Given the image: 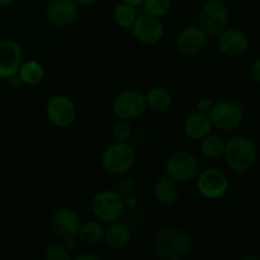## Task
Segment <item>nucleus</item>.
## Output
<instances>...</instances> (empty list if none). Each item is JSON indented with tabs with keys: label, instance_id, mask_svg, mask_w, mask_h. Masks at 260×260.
Returning a JSON list of instances; mask_svg holds the SVG:
<instances>
[{
	"label": "nucleus",
	"instance_id": "nucleus-1",
	"mask_svg": "<svg viewBox=\"0 0 260 260\" xmlns=\"http://www.w3.org/2000/svg\"><path fill=\"white\" fill-rule=\"evenodd\" d=\"M192 250L189 235L178 226H164L152 243V253L159 260H184Z\"/></svg>",
	"mask_w": 260,
	"mask_h": 260
},
{
	"label": "nucleus",
	"instance_id": "nucleus-2",
	"mask_svg": "<svg viewBox=\"0 0 260 260\" xmlns=\"http://www.w3.org/2000/svg\"><path fill=\"white\" fill-rule=\"evenodd\" d=\"M258 149L250 137L235 135L226 141L223 159L233 172L243 174L253 169L255 165Z\"/></svg>",
	"mask_w": 260,
	"mask_h": 260
},
{
	"label": "nucleus",
	"instance_id": "nucleus-3",
	"mask_svg": "<svg viewBox=\"0 0 260 260\" xmlns=\"http://www.w3.org/2000/svg\"><path fill=\"white\" fill-rule=\"evenodd\" d=\"M126 200L116 190H99L91 198V213L103 223H111L123 217L126 212Z\"/></svg>",
	"mask_w": 260,
	"mask_h": 260
},
{
	"label": "nucleus",
	"instance_id": "nucleus-4",
	"mask_svg": "<svg viewBox=\"0 0 260 260\" xmlns=\"http://www.w3.org/2000/svg\"><path fill=\"white\" fill-rule=\"evenodd\" d=\"M101 162L103 169L109 174H126L136 162V152L129 142L114 141L103 151Z\"/></svg>",
	"mask_w": 260,
	"mask_h": 260
},
{
	"label": "nucleus",
	"instance_id": "nucleus-5",
	"mask_svg": "<svg viewBox=\"0 0 260 260\" xmlns=\"http://www.w3.org/2000/svg\"><path fill=\"white\" fill-rule=\"evenodd\" d=\"M210 118L213 128L222 132L235 131L244 121V107L234 99H222L213 103L210 112Z\"/></svg>",
	"mask_w": 260,
	"mask_h": 260
},
{
	"label": "nucleus",
	"instance_id": "nucleus-6",
	"mask_svg": "<svg viewBox=\"0 0 260 260\" xmlns=\"http://www.w3.org/2000/svg\"><path fill=\"white\" fill-rule=\"evenodd\" d=\"M230 23V10L223 0H207L198 13V25L208 36H218Z\"/></svg>",
	"mask_w": 260,
	"mask_h": 260
},
{
	"label": "nucleus",
	"instance_id": "nucleus-7",
	"mask_svg": "<svg viewBox=\"0 0 260 260\" xmlns=\"http://www.w3.org/2000/svg\"><path fill=\"white\" fill-rule=\"evenodd\" d=\"M198 173L200 162L197 157L185 150L173 152L165 161V175L174 179L179 184L196 179Z\"/></svg>",
	"mask_w": 260,
	"mask_h": 260
},
{
	"label": "nucleus",
	"instance_id": "nucleus-8",
	"mask_svg": "<svg viewBox=\"0 0 260 260\" xmlns=\"http://www.w3.org/2000/svg\"><path fill=\"white\" fill-rule=\"evenodd\" d=\"M196 187L203 198L210 201L221 200L228 193L230 182L225 172L217 168H207L196 177Z\"/></svg>",
	"mask_w": 260,
	"mask_h": 260
},
{
	"label": "nucleus",
	"instance_id": "nucleus-9",
	"mask_svg": "<svg viewBox=\"0 0 260 260\" xmlns=\"http://www.w3.org/2000/svg\"><path fill=\"white\" fill-rule=\"evenodd\" d=\"M112 107L117 118L129 122L141 118L147 109L145 94L134 89L121 91L114 98Z\"/></svg>",
	"mask_w": 260,
	"mask_h": 260
},
{
	"label": "nucleus",
	"instance_id": "nucleus-10",
	"mask_svg": "<svg viewBox=\"0 0 260 260\" xmlns=\"http://www.w3.org/2000/svg\"><path fill=\"white\" fill-rule=\"evenodd\" d=\"M46 116L51 124L58 128H68L78 117V109L73 99L63 94H56L46 104Z\"/></svg>",
	"mask_w": 260,
	"mask_h": 260
},
{
	"label": "nucleus",
	"instance_id": "nucleus-11",
	"mask_svg": "<svg viewBox=\"0 0 260 260\" xmlns=\"http://www.w3.org/2000/svg\"><path fill=\"white\" fill-rule=\"evenodd\" d=\"M175 46L184 56H198L207 48L208 35L198 24L185 25L177 35Z\"/></svg>",
	"mask_w": 260,
	"mask_h": 260
},
{
	"label": "nucleus",
	"instance_id": "nucleus-12",
	"mask_svg": "<svg viewBox=\"0 0 260 260\" xmlns=\"http://www.w3.org/2000/svg\"><path fill=\"white\" fill-rule=\"evenodd\" d=\"M80 225V216L70 208H58L48 220V229L51 234L60 240L78 235Z\"/></svg>",
	"mask_w": 260,
	"mask_h": 260
},
{
	"label": "nucleus",
	"instance_id": "nucleus-13",
	"mask_svg": "<svg viewBox=\"0 0 260 260\" xmlns=\"http://www.w3.org/2000/svg\"><path fill=\"white\" fill-rule=\"evenodd\" d=\"M217 47L226 57L239 58L248 53L250 40L243 30L228 27L217 36Z\"/></svg>",
	"mask_w": 260,
	"mask_h": 260
},
{
	"label": "nucleus",
	"instance_id": "nucleus-14",
	"mask_svg": "<svg viewBox=\"0 0 260 260\" xmlns=\"http://www.w3.org/2000/svg\"><path fill=\"white\" fill-rule=\"evenodd\" d=\"M131 32L140 43L152 46L162 40L165 28L161 19L151 17L149 14H144L137 17L136 22L132 25Z\"/></svg>",
	"mask_w": 260,
	"mask_h": 260
},
{
	"label": "nucleus",
	"instance_id": "nucleus-15",
	"mask_svg": "<svg viewBox=\"0 0 260 260\" xmlns=\"http://www.w3.org/2000/svg\"><path fill=\"white\" fill-rule=\"evenodd\" d=\"M22 62V47L13 40H0V80L14 78Z\"/></svg>",
	"mask_w": 260,
	"mask_h": 260
},
{
	"label": "nucleus",
	"instance_id": "nucleus-16",
	"mask_svg": "<svg viewBox=\"0 0 260 260\" xmlns=\"http://www.w3.org/2000/svg\"><path fill=\"white\" fill-rule=\"evenodd\" d=\"M79 7L75 0H50L46 7V18L55 27H69L78 19Z\"/></svg>",
	"mask_w": 260,
	"mask_h": 260
},
{
	"label": "nucleus",
	"instance_id": "nucleus-17",
	"mask_svg": "<svg viewBox=\"0 0 260 260\" xmlns=\"http://www.w3.org/2000/svg\"><path fill=\"white\" fill-rule=\"evenodd\" d=\"M131 229L126 222H122L121 220L114 221L108 223V228L104 231L103 241L106 245L112 250H123L131 241Z\"/></svg>",
	"mask_w": 260,
	"mask_h": 260
},
{
	"label": "nucleus",
	"instance_id": "nucleus-18",
	"mask_svg": "<svg viewBox=\"0 0 260 260\" xmlns=\"http://www.w3.org/2000/svg\"><path fill=\"white\" fill-rule=\"evenodd\" d=\"M183 129H184V134L188 139L200 142L201 140L205 139L207 135L212 132L213 126L208 114L196 112V113L187 117Z\"/></svg>",
	"mask_w": 260,
	"mask_h": 260
},
{
	"label": "nucleus",
	"instance_id": "nucleus-19",
	"mask_svg": "<svg viewBox=\"0 0 260 260\" xmlns=\"http://www.w3.org/2000/svg\"><path fill=\"white\" fill-rule=\"evenodd\" d=\"M155 200L164 206L174 205L180 197L179 183L168 175L160 177L154 187Z\"/></svg>",
	"mask_w": 260,
	"mask_h": 260
},
{
	"label": "nucleus",
	"instance_id": "nucleus-20",
	"mask_svg": "<svg viewBox=\"0 0 260 260\" xmlns=\"http://www.w3.org/2000/svg\"><path fill=\"white\" fill-rule=\"evenodd\" d=\"M15 76L24 85L35 86L40 84L45 78V68L38 61L28 60L27 62H22Z\"/></svg>",
	"mask_w": 260,
	"mask_h": 260
},
{
	"label": "nucleus",
	"instance_id": "nucleus-21",
	"mask_svg": "<svg viewBox=\"0 0 260 260\" xmlns=\"http://www.w3.org/2000/svg\"><path fill=\"white\" fill-rule=\"evenodd\" d=\"M104 231H106V228L103 226V222L95 218V220L86 221L84 223L81 222L76 236H78L79 241L86 244V245H96L103 241Z\"/></svg>",
	"mask_w": 260,
	"mask_h": 260
},
{
	"label": "nucleus",
	"instance_id": "nucleus-22",
	"mask_svg": "<svg viewBox=\"0 0 260 260\" xmlns=\"http://www.w3.org/2000/svg\"><path fill=\"white\" fill-rule=\"evenodd\" d=\"M147 108L155 112H165L172 107L173 95L164 86H154L145 94Z\"/></svg>",
	"mask_w": 260,
	"mask_h": 260
},
{
	"label": "nucleus",
	"instance_id": "nucleus-23",
	"mask_svg": "<svg viewBox=\"0 0 260 260\" xmlns=\"http://www.w3.org/2000/svg\"><path fill=\"white\" fill-rule=\"evenodd\" d=\"M226 141L218 135H213L211 132L210 135L202 139L200 141V151L205 157L211 160L220 159L223 156L225 151Z\"/></svg>",
	"mask_w": 260,
	"mask_h": 260
},
{
	"label": "nucleus",
	"instance_id": "nucleus-24",
	"mask_svg": "<svg viewBox=\"0 0 260 260\" xmlns=\"http://www.w3.org/2000/svg\"><path fill=\"white\" fill-rule=\"evenodd\" d=\"M137 17H139V14H137V8L123 2L117 4L113 10L114 22L122 29H131L132 25L136 22Z\"/></svg>",
	"mask_w": 260,
	"mask_h": 260
},
{
	"label": "nucleus",
	"instance_id": "nucleus-25",
	"mask_svg": "<svg viewBox=\"0 0 260 260\" xmlns=\"http://www.w3.org/2000/svg\"><path fill=\"white\" fill-rule=\"evenodd\" d=\"M145 14L162 19L172 9V0H144L142 3Z\"/></svg>",
	"mask_w": 260,
	"mask_h": 260
},
{
	"label": "nucleus",
	"instance_id": "nucleus-26",
	"mask_svg": "<svg viewBox=\"0 0 260 260\" xmlns=\"http://www.w3.org/2000/svg\"><path fill=\"white\" fill-rule=\"evenodd\" d=\"M132 126L131 122L126 121V119H119L114 122L112 126V136H113L114 141L117 142H129L132 139Z\"/></svg>",
	"mask_w": 260,
	"mask_h": 260
},
{
	"label": "nucleus",
	"instance_id": "nucleus-27",
	"mask_svg": "<svg viewBox=\"0 0 260 260\" xmlns=\"http://www.w3.org/2000/svg\"><path fill=\"white\" fill-rule=\"evenodd\" d=\"M43 258L46 260H70L73 259V255L62 244L55 243L45 249Z\"/></svg>",
	"mask_w": 260,
	"mask_h": 260
},
{
	"label": "nucleus",
	"instance_id": "nucleus-28",
	"mask_svg": "<svg viewBox=\"0 0 260 260\" xmlns=\"http://www.w3.org/2000/svg\"><path fill=\"white\" fill-rule=\"evenodd\" d=\"M212 107H213V102L211 101L210 98H207V96L200 98L197 101V103H196V109H197V112H200V113L210 114Z\"/></svg>",
	"mask_w": 260,
	"mask_h": 260
},
{
	"label": "nucleus",
	"instance_id": "nucleus-29",
	"mask_svg": "<svg viewBox=\"0 0 260 260\" xmlns=\"http://www.w3.org/2000/svg\"><path fill=\"white\" fill-rule=\"evenodd\" d=\"M62 245L65 246L70 253H73V251H75L79 246L78 236H71V238L65 239V240H62Z\"/></svg>",
	"mask_w": 260,
	"mask_h": 260
},
{
	"label": "nucleus",
	"instance_id": "nucleus-30",
	"mask_svg": "<svg viewBox=\"0 0 260 260\" xmlns=\"http://www.w3.org/2000/svg\"><path fill=\"white\" fill-rule=\"evenodd\" d=\"M250 75L256 83L260 84V57L256 58L250 66Z\"/></svg>",
	"mask_w": 260,
	"mask_h": 260
},
{
	"label": "nucleus",
	"instance_id": "nucleus-31",
	"mask_svg": "<svg viewBox=\"0 0 260 260\" xmlns=\"http://www.w3.org/2000/svg\"><path fill=\"white\" fill-rule=\"evenodd\" d=\"M76 260H99V256L93 253H81L75 256Z\"/></svg>",
	"mask_w": 260,
	"mask_h": 260
},
{
	"label": "nucleus",
	"instance_id": "nucleus-32",
	"mask_svg": "<svg viewBox=\"0 0 260 260\" xmlns=\"http://www.w3.org/2000/svg\"><path fill=\"white\" fill-rule=\"evenodd\" d=\"M79 5H84V7H90V5L96 4L99 0H75Z\"/></svg>",
	"mask_w": 260,
	"mask_h": 260
},
{
	"label": "nucleus",
	"instance_id": "nucleus-33",
	"mask_svg": "<svg viewBox=\"0 0 260 260\" xmlns=\"http://www.w3.org/2000/svg\"><path fill=\"white\" fill-rule=\"evenodd\" d=\"M121 2L123 3H127V4L129 5H134V7H141L142 3H144V0H121Z\"/></svg>",
	"mask_w": 260,
	"mask_h": 260
},
{
	"label": "nucleus",
	"instance_id": "nucleus-34",
	"mask_svg": "<svg viewBox=\"0 0 260 260\" xmlns=\"http://www.w3.org/2000/svg\"><path fill=\"white\" fill-rule=\"evenodd\" d=\"M15 0H0V8H7L12 5Z\"/></svg>",
	"mask_w": 260,
	"mask_h": 260
},
{
	"label": "nucleus",
	"instance_id": "nucleus-35",
	"mask_svg": "<svg viewBox=\"0 0 260 260\" xmlns=\"http://www.w3.org/2000/svg\"><path fill=\"white\" fill-rule=\"evenodd\" d=\"M241 259H243V260H259L260 256H258V255H244V256H241Z\"/></svg>",
	"mask_w": 260,
	"mask_h": 260
}]
</instances>
